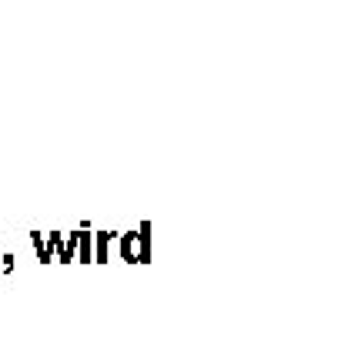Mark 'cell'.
<instances>
[{"instance_id":"obj_1","label":"cell","mask_w":355,"mask_h":361,"mask_svg":"<svg viewBox=\"0 0 355 361\" xmlns=\"http://www.w3.org/2000/svg\"><path fill=\"white\" fill-rule=\"evenodd\" d=\"M118 251L121 261H128V264H148L151 261V224L141 221L134 231L118 234Z\"/></svg>"},{"instance_id":"obj_2","label":"cell","mask_w":355,"mask_h":361,"mask_svg":"<svg viewBox=\"0 0 355 361\" xmlns=\"http://www.w3.org/2000/svg\"><path fill=\"white\" fill-rule=\"evenodd\" d=\"M74 261H84V264H91L94 261V231H91V224H80L78 228V258Z\"/></svg>"},{"instance_id":"obj_3","label":"cell","mask_w":355,"mask_h":361,"mask_svg":"<svg viewBox=\"0 0 355 361\" xmlns=\"http://www.w3.org/2000/svg\"><path fill=\"white\" fill-rule=\"evenodd\" d=\"M118 241V234L114 231H97L94 234V261L97 264H104V261H111V245Z\"/></svg>"},{"instance_id":"obj_4","label":"cell","mask_w":355,"mask_h":361,"mask_svg":"<svg viewBox=\"0 0 355 361\" xmlns=\"http://www.w3.org/2000/svg\"><path fill=\"white\" fill-rule=\"evenodd\" d=\"M54 258L64 261V264H71V261L78 258V231H71L61 238V245H57V251H54Z\"/></svg>"},{"instance_id":"obj_5","label":"cell","mask_w":355,"mask_h":361,"mask_svg":"<svg viewBox=\"0 0 355 361\" xmlns=\"http://www.w3.org/2000/svg\"><path fill=\"white\" fill-rule=\"evenodd\" d=\"M30 245H34V255H37V261H44V264H51L54 261V251L51 245H47V238L40 231H30Z\"/></svg>"},{"instance_id":"obj_6","label":"cell","mask_w":355,"mask_h":361,"mask_svg":"<svg viewBox=\"0 0 355 361\" xmlns=\"http://www.w3.org/2000/svg\"><path fill=\"white\" fill-rule=\"evenodd\" d=\"M13 261H17L13 255H4V258H0V268H4L7 274H11V271H13Z\"/></svg>"}]
</instances>
